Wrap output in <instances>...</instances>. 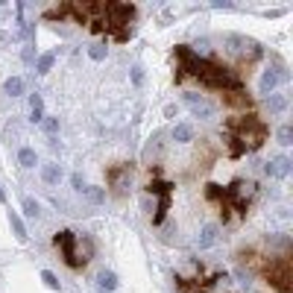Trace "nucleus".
Returning <instances> with one entry per match:
<instances>
[{
    "label": "nucleus",
    "mask_w": 293,
    "mask_h": 293,
    "mask_svg": "<svg viewBox=\"0 0 293 293\" xmlns=\"http://www.w3.org/2000/svg\"><path fill=\"white\" fill-rule=\"evenodd\" d=\"M264 103H267V109H270V115H281V112L287 109V97L273 91V94H267V100H264Z\"/></svg>",
    "instance_id": "obj_8"
},
{
    "label": "nucleus",
    "mask_w": 293,
    "mask_h": 293,
    "mask_svg": "<svg viewBox=\"0 0 293 293\" xmlns=\"http://www.w3.org/2000/svg\"><path fill=\"white\" fill-rule=\"evenodd\" d=\"M188 293H203V290H188Z\"/></svg>",
    "instance_id": "obj_37"
},
{
    "label": "nucleus",
    "mask_w": 293,
    "mask_h": 293,
    "mask_svg": "<svg viewBox=\"0 0 293 293\" xmlns=\"http://www.w3.org/2000/svg\"><path fill=\"white\" fill-rule=\"evenodd\" d=\"M214 6L217 9H232V3H226V0H214Z\"/></svg>",
    "instance_id": "obj_35"
},
{
    "label": "nucleus",
    "mask_w": 293,
    "mask_h": 293,
    "mask_svg": "<svg viewBox=\"0 0 293 293\" xmlns=\"http://www.w3.org/2000/svg\"><path fill=\"white\" fill-rule=\"evenodd\" d=\"M170 211V197H158V208H155V217H153V226H161L164 217Z\"/></svg>",
    "instance_id": "obj_15"
},
{
    "label": "nucleus",
    "mask_w": 293,
    "mask_h": 293,
    "mask_svg": "<svg viewBox=\"0 0 293 293\" xmlns=\"http://www.w3.org/2000/svg\"><path fill=\"white\" fill-rule=\"evenodd\" d=\"M53 243H56V249H62V258H65V264H68L70 270L85 267V258H79V252H76V235H73L70 229L56 232V235H53Z\"/></svg>",
    "instance_id": "obj_3"
},
{
    "label": "nucleus",
    "mask_w": 293,
    "mask_h": 293,
    "mask_svg": "<svg viewBox=\"0 0 293 293\" xmlns=\"http://www.w3.org/2000/svg\"><path fill=\"white\" fill-rule=\"evenodd\" d=\"M226 132L232 135V138H238L246 147V153H252V150H261L264 147V141L270 138V126L255 118V115H241V118H229L226 121Z\"/></svg>",
    "instance_id": "obj_1"
},
{
    "label": "nucleus",
    "mask_w": 293,
    "mask_h": 293,
    "mask_svg": "<svg viewBox=\"0 0 293 293\" xmlns=\"http://www.w3.org/2000/svg\"><path fill=\"white\" fill-rule=\"evenodd\" d=\"M129 170H132L129 164H121V167H112V170L106 173V179H109V182H112V185L118 188V182H121V176H126V173H129Z\"/></svg>",
    "instance_id": "obj_23"
},
{
    "label": "nucleus",
    "mask_w": 293,
    "mask_h": 293,
    "mask_svg": "<svg viewBox=\"0 0 293 293\" xmlns=\"http://www.w3.org/2000/svg\"><path fill=\"white\" fill-rule=\"evenodd\" d=\"M173 188H176L173 182H161V179H150V185H147V190L155 193V197H170Z\"/></svg>",
    "instance_id": "obj_10"
},
{
    "label": "nucleus",
    "mask_w": 293,
    "mask_h": 293,
    "mask_svg": "<svg viewBox=\"0 0 293 293\" xmlns=\"http://www.w3.org/2000/svg\"><path fill=\"white\" fill-rule=\"evenodd\" d=\"M0 203H6V193H3V188H0Z\"/></svg>",
    "instance_id": "obj_36"
},
{
    "label": "nucleus",
    "mask_w": 293,
    "mask_h": 293,
    "mask_svg": "<svg viewBox=\"0 0 293 293\" xmlns=\"http://www.w3.org/2000/svg\"><path fill=\"white\" fill-rule=\"evenodd\" d=\"M281 79H287V73H284V70H281V73L273 70V68L264 70V76H261V94H273V88H276Z\"/></svg>",
    "instance_id": "obj_7"
},
{
    "label": "nucleus",
    "mask_w": 293,
    "mask_h": 293,
    "mask_svg": "<svg viewBox=\"0 0 293 293\" xmlns=\"http://www.w3.org/2000/svg\"><path fill=\"white\" fill-rule=\"evenodd\" d=\"M97 281H100V287H103V290H115V287H118V276H115L112 270H100Z\"/></svg>",
    "instance_id": "obj_20"
},
{
    "label": "nucleus",
    "mask_w": 293,
    "mask_h": 293,
    "mask_svg": "<svg viewBox=\"0 0 293 293\" xmlns=\"http://www.w3.org/2000/svg\"><path fill=\"white\" fill-rule=\"evenodd\" d=\"M3 91H6L9 97H21V94H24V79H21V76H9L6 85H3Z\"/></svg>",
    "instance_id": "obj_16"
},
{
    "label": "nucleus",
    "mask_w": 293,
    "mask_h": 293,
    "mask_svg": "<svg viewBox=\"0 0 293 293\" xmlns=\"http://www.w3.org/2000/svg\"><path fill=\"white\" fill-rule=\"evenodd\" d=\"M59 176H62L59 164H44V167H41V179H44L47 185H56V182H59Z\"/></svg>",
    "instance_id": "obj_18"
},
{
    "label": "nucleus",
    "mask_w": 293,
    "mask_h": 293,
    "mask_svg": "<svg viewBox=\"0 0 293 293\" xmlns=\"http://www.w3.org/2000/svg\"><path fill=\"white\" fill-rule=\"evenodd\" d=\"M264 173H267V176H276V161H267V164H264Z\"/></svg>",
    "instance_id": "obj_34"
},
{
    "label": "nucleus",
    "mask_w": 293,
    "mask_h": 293,
    "mask_svg": "<svg viewBox=\"0 0 293 293\" xmlns=\"http://www.w3.org/2000/svg\"><path fill=\"white\" fill-rule=\"evenodd\" d=\"M261 273L270 281V287L278 293H293V267H290V255H278V258H267L261 264Z\"/></svg>",
    "instance_id": "obj_2"
},
{
    "label": "nucleus",
    "mask_w": 293,
    "mask_h": 293,
    "mask_svg": "<svg viewBox=\"0 0 293 293\" xmlns=\"http://www.w3.org/2000/svg\"><path fill=\"white\" fill-rule=\"evenodd\" d=\"M38 211H41V208H38V203H35L33 197H24V214H27V217H38Z\"/></svg>",
    "instance_id": "obj_27"
},
{
    "label": "nucleus",
    "mask_w": 293,
    "mask_h": 293,
    "mask_svg": "<svg viewBox=\"0 0 293 293\" xmlns=\"http://www.w3.org/2000/svg\"><path fill=\"white\" fill-rule=\"evenodd\" d=\"M115 35V41H129L132 38V27H118V30H112Z\"/></svg>",
    "instance_id": "obj_29"
},
{
    "label": "nucleus",
    "mask_w": 293,
    "mask_h": 293,
    "mask_svg": "<svg viewBox=\"0 0 293 293\" xmlns=\"http://www.w3.org/2000/svg\"><path fill=\"white\" fill-rule=\"evenodd\" d=\"M41 281H44L50 290H62V281H59L56 273H50V270H41Z\"/></svg>",
    "instance_id": "obj_26"
},
{
    "label": "nucleus",
    "mask_w": 293,
    "mask_h": 293,
    "mask_svg": "<svg viewBox=\"0 0 293 293\" xmlns=\"http://www.w3.org/2000/svg\"><path fill=\"white\" fill-rule=\"evenodd\" d=\"M132 18H135V6L132 3H106V15H103V21L112 27V30H118V27H129L132 24ZM109 30V33H112Z\"/></svg>",
    "instance_id": "obj_4"
},
{
    "label": "nucleus",
    "mask_w": 293,
    "mask_h": 293,
    "mask_svg": "<svg viewBox=\"0 0 293 293\" xmlns=\"http://www.w3.org/2000/svg\"><path fill=\"white\" fill-rule=\"evenodd\" d=\"M9 226H12V232H15L18 241H21V243L27 241V226H24V220L18 217L15 211H9Z\"/></svg>",
    "instance_id": "obj_14"
},
{
    "label": "nucleus",
    "mask_w": 293,
    "mask_h": 293,
    "mask_svg": "<svg viewBox=\"0 0 293 293\" xmlns=\"http://www.w3.org/2000/svg\"><path fill=\"white\" fill-rule=\"evenodd\" d=\"M276 138H278V144H281V147L293 144V126H290V123H284V126L278 129V132H276Z\"/></svg>",
    "instance_id": "obj_24"
},
{
    "label": "nucleus",
    "mask_w": 293,
    "mask_h": 293,
    "mask_svg": "<svg viewBox=\"0 0 293 293\" xmlns=\"http://www.w3.org/2000/svg\"><path fill=\"white\" fill-rule=\"evenodd\" d=\"M82 193L88 197V203H94V206H100V203L106 200V190L97 188V185H85V188H82Z\"/></svg>",
    "instance_id": "obj_19"
},
{
    "label": "nucleus",
    "mask_w": 293,
    "mask_h": 293,
    "mask_svg": "<svg viewBox=\"0 0 293 293\" xmlns=\"http://www.w3.org/2000/svg\"><path fill=\"white\" fill-rule=\"evenodd\" d=\"M290 173V158H276V176H287Z\"/></svg>",
    "instance_id": "obj_28"
},
{
    "label": "nucleus",
    "mask_w": 293,
    "mask_h": 293,
    "mask_svg": "<svg viewBox=\"0 0 293 293\" xmlns=\"http://www.w3.org/2000/svg\"><path fill=\"white\" fill-rule=\"evenodd\" d=\"M30 112H33V123L44 121V100H41V94H33L30 97Z\"/></svg>",
    "instance_id": "obj_12"
},
{
    "label": "nucleus",
    "mask_w": 293,
    "mask_h": 293,
    "mask_svg": "<svg viewBox=\"0 0 293 293\" xmlns=\"http://www.w3.org/2000/svg\"><path fill=\"white\" fill-rule=\"evenodd\" d=\"M141 79H144V73H141V68H132V82H135V85H141Z\"/></svg>",
    "instance_id": "obj_33"
},
{
    "label": "nucleus",
    "mask_w": 293,
    "mask_h": 293,
    "mask_svg": "<svg viewBox=\"0 0 293 293\" xmlns=\"http://www.w3.org/2000/svg\"><path fill=\"white\" fill-rule=\"evenodd\" d=\"M206 197L211 200V203H217V206H220V203L226 200V188H223V185H214V182H211V185H206Z\"/></svg>",
    "instance_id": "obj_21"
},
{
    "label": "nucleus",
    "mask_w": 293,
    "mask_h": 293,
    "mask_svg": "<svg viewBox=\"0 0 293 293\" xmlns=\"http://www.w3.org/2000/svg\"><path fill=\"white\" fill-rule=\"evenodd\" d=\"M44 132H47V135H56V132H59V118H44Z\"/></svg>",
    "instance_id": "obj_31"
},
{
    "label": "nucleus",
    "mask_w": 293,
    "mask_h": 293,
    "mask_svg": "<svg viewBox=\"0 0 293 293\" xmlns=\"http://www.w3.org/2000/svg\"><path fill=\"white\" fill-rule=\"evenodd\" d=\"M70 15V3H59V6H53L44 12V18H50V21H62V18Z\"/></svg>",
    "instance_id": "obj_22"
},
{
    "label": "nucleus",
    "mask_w": 293,
    "mask_h": 293,
    "mask_svg": "<svg viewBox=\"0 0 293 293\" xmlns=\"http://www.w3.org/2000/svg\"><path fill=\"white\" fill-rule=\"evenodd\" d=\"M223 103L232 106V109H249L252 106V97L246 94V91H223Z\"/></svg>",
    "instance_id": "obj_5"
},
{
    "label": "nucleus",
    "mask_w": 293,
    "mask_h": 293,
    "mask_svg": "<svg viewBox=\"0 0 293 293\" xmlns=\"http://www.w3.org/2000/svg\"><path fill=\"white\" fill-rule=\"evenodd\" d=\"M173 141H176V144H190V141H193L190 123H176V126H173Z\"/></svg>",
    "instance_id": "obj_9"
},
{
    "label": "nucleus",
    "mask_w": 293,
    "mask_h": 293,
    "mask_svg": "<svg viewBox=\"0 0 293 293\" xmlns=\"http://www.w3.org/2000/svg\"><path fill=\"white\" fill-rule=\"evenodd\" d=\"M70 185H73L76 190H82V188H85V182H82V176H79V173H73V176H70Z\"/></svg>",
    "instance_id": "obj_32"
},
{
    "label": "nucleus",
    "mask_w": 293,
    "mask_h": 293,
    "mask_svg": "<svg viewBox=\"0 0 293 293\" xmlns=\"http://www.w3.org/2000/svg\"><path fill=\"white\" fill-rule=\"evenodd\" d=\"M185 103L193 109V115H197V118H211V115H214V109L203 100V94H200V97H197V94H185Z\"/></svg>",
    "instance_id": "obj_6"
},
{
    "label": "nucleus",
    "mask_w": 293,
    "mask_h": 293,
    "mask_svg": "<svg viewBox=\"0 0 293 293\" xmlns=\"http://www.w3.org/2000/svg\"><path fill=\"white\" fill-rule=\"evenodd\" d=\"M18 164H21V167H35V150L33 147H21V150H18Z\"/></svg>",
    "instance_id": "obj_17"
},
{
    "label": "nucleus",
    "mask_w": 293,
    "mask_h": 293,
    "mask_svg": "<svg viewBox=\"0 0 293 293\" xmlns=\"http://www.w3.org/2000/svg\"><path fill=\"white\" fill-rule=\"evenodd\" d=\"M88 56H91L94 62H103V59H106V44H94V47L88 50Z\"/></svg>",
    "instance_id": "obj_30"
},
{
    "label": "nucleus",
    "mask_w": 293,
    "mask_h": 293,
    "mask_svg": "<svg viewBox=\"0 0 293 293\" xmlns=\"http://www.w3.org/2000/svg\"><path fill=\"white\" fill-rule=\"evenodd\" d=\"M226 144H229V155H232V158H241V155H246V147H243L238 138H232V135H229V141H226Z\"/></svg>",
    "instance_id": "obj_25"
},
{
    "label": "nucleus",
    "mask_w": 293,
    "mask_h": 293,
    "mask_svg": "<svg viewBox=\"0 0 293 293\" xmlns=\"http://www.w3.org/2000/svg\"><path fill=\"white\" fill-rule=\"evenodd\" d=\"M214 241H217V226H203V232H200V238H197L200 249H208V246H214Z\"/></svg>",
    "instance_id": "obj_11"
},
{
    "label": "nucleus",
    "mask_w": 293,
    "mask_h": 293,
    "mask_svg": "<svg viewBox=\"0 0 293 293\" xmlns=\"http://www.w3.org/2000/svg\"><path fill=\"white\" fill-rule=\"evenodd\" d=\"M53 65H56V53H44L35 59V73H50Z\"/></svg>",
    "instance_id": "obj_13"
}]
</instances>
